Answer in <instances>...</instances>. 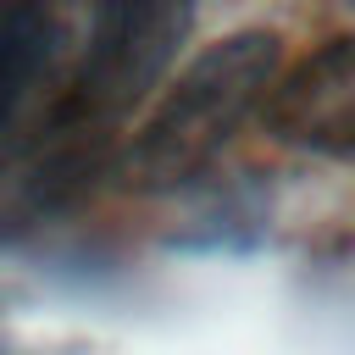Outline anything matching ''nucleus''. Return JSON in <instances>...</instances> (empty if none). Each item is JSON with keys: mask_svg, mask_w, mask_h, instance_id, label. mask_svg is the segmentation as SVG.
<instances>
[{"mask_svg": "<svg viewBox=\"0 0 355 355\" xmlns=\"http://www.w3.org/2000/svg\"><path fill=\"white\" fill-rule=\"evenodd\" d=\"M61 50H67L61 0H0V150L17 139Z\"/></svg>", "mask_w": 355, "mask_h": 355, "instance_id": "20e7f679", "label": "nucleus"}, {"mask_svg": "<svg viewBox=\"0 0 355 355\" xmlns=\"http://www.w3.org/2000/svg\"><path fill=\"white\" fill-rule=\"evenodd\" d=\"M200 0H94L78 61L55 83L44 133H50V166L72 172L89 144H105L122 133L133 111L150 105V94L172 78L183 44L194 39Z\"/></svg>", "mask_w": 355, "mask_h": 355, "instance_id": "f03ea898", "label": "nucleus"}, {"mask_svg": "<svg viewBox=\"0 0 355 355\" xmlns=\"http://www.w3.org/2000/svg\"><path fill=\"white\" fill-rule=\"evenodd\" d=\"M261 128L300 155L349 161L355 155V33H338L300 61H283L266 89Z\"/></svg>", "mask_w": 355, "mask_h": 355, "instance_id": "7ed1b4c3", "label": "nucleus"}, {"mask_svg": "<svg viewBox=\"0 0 355 355\" xmlns=\"http://www.w3.org/2000/svg\"><path fill=\"white\" fill-rule=\"evenodd\" d=\"M283 67V44L266 28H239L205 50H194L172 78L150 94L139 128L122 144V183L139 194H172L200 178L244 122L261 116L266 89Z\"/></svg>", "mask_w": 355, "mask_h": 355, "instance_id": "f257e3e1", "label": "nucleus"}]
</instances>
